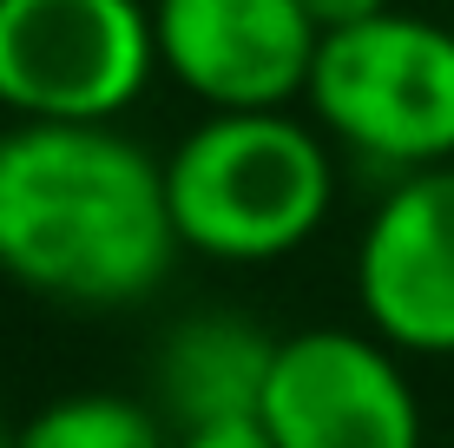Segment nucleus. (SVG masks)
I'll list each match as a JSON object with an SVG mask.
<instances>
[{"label":"nucleus","instance_id":"1","mask_svg":"<svg viewBox=\"0 0 454 448\" xmlns=\"http://www.w3.org/2000/svg\"><path fill=\"white\" fill-rule=\"evenodd\" d=\"M165 159L119 126L0 132V271L73 310L145 303L178 257Z\"/></svg>","mask_w":454,"mask_h":448},{"label":"nucleus","instance_id":"2","mask_svg":"<svg viewBox=\"0 0 454 448\" xmlns=\"http://www.w3.org/2000/svg\"><path fill=\"white\" fill-rule=\"evenodd\" d=\"M178 244L211 264H277L336 211V145L317 119L205 113L165 152Z\"/></svg>","mask_w":454,"mask_h":448},{"label":"nucleus","instance_id":"3","mask_svg":"<svg viewBox=\"0 0 454 448\" xmlns=\"http://www.w3.org/2000/svg\"><path fill=\"white\" fill-rule=\"evenodd\" d=\"M303 106L330 145L375 172L454 165V27L388 7L323 34Z\"/></svg>","mask_w":454,"mask_h":448},{"label":"nucleus","instance_id":"4","mask_svg":"<svg viewBox=\"0 0 454 448\" xmlns=\"http://www.w3.org/2000/svg\"><path fill=\"white\" fill-rule=\"evenodd\" d=\"M152 80V0H0V113L20 126H119Z\"/></svg>","mask_w":454,"mask_h":448},{"label":"nucleus","instance_id":"5","mask_svg":"<svg viewBox=\"0 0 454 448\" xmlns=\"http://www.w3.org/2000/svg\"><path fill=\"white\" fill-rule=\"evenodd\" d=\"M257 422L277 448H421V415L409 357L375 330L309 323L277 336V363L263 382Z\"/></svg>","mask_w":454,"mask_h":448},{"label":"nucleus","instance_id":"6","mask_svg":"<svg viewBox=\"0 0 454 448\" xmlns=\"http://www.w3.org/2000/svg\"><path fill=\"white\" fill-rule=\"evenodd\" d=\"M159 73L205 113L303 106L323 27L303 0H152Z\"/></svg>","mask_w":454,"mask_h":448},{"label":"nucleus","instance_id":"7","mask_svg":"<svg viewBox=\"0 0 454 448\" xmlns=\"http://www.w3.org/2000/svg\"><path fill=\"white\" fill-rule=\"evenodd\" d=\"M363 330L402 357H454V165L402 172L356 238Z\"/></svg>","mask_w":454,"mask_h":448},{"label":"nucleus","instance_id":"8","mask_svg":"<svg viewBox=\"0 0 454 448\" xmlns=\"http://www.w3.org/2000/svg\"><path fill=\"white\" fill-rule=\"evenodd\" d=\"M277 363V336L244 310H192L152 350V409L178 428L257 415Z\"/></svg>","mask_w":454,"mask_h":448},{"label":"nucleus","instance_id":"9","mask_svg":"<svg viewBox=\"0 0 454 448\" xmlns=\"http://www.w3.org/2000/svg\"><path fill=\"white\" fill-rule=\"evenodd\" d=\"M20 448H171V422L138 396L80 389L27 415Z\"/></svg>","mask_w":454,"mask_h":448},{"label":"nucleus","instance_id":"10","mask_svg":"<svg viewBox=\"0 0 454 448\" xmlns=\"http://www.w3.org/2000/svg\"><path fill=\"white\" fill-rule=\"evenodd\" d=\"M171 448H277V436L257 415H231V422H205V428H178Z\"/></svg>","mask_w":454,"mask_h":448},{"label":"nucleus","instance_id":"11","mask_svg":"<svg viewBox=\"0 0 454 448\" xmlns=\"http://www.w3.org/2000/svg\"><path fill=\"white\" fill-rule=\"evenodd\" d=\"M303 7H309V20H317L323 34H342V27H363L375 13H388L395 0H303Z\"/></svg>","mask_w":454,"mask_h":448},{"label":"nucleus","instance_id":"12","mask_svg":"<svg viewBox=\"0 0 454 448\" xmlns=\"http://www.w3.org/2000/svg\"><path fill=\"white\" fill-rule=\"evenodd\" d=\"M0 448H20V428L13 422H0Z\"/></svg>","mask_w":454,"mask_h":448}]
</instances>
